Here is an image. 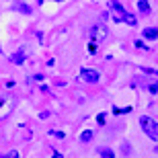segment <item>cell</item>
I'll list each match as a JSON object with an SVG mask.
<instances>
[{"label":"cell","instance_id":"obj_1","mask_svg":"<svg viewBox=\"0 0 158 158\" xmlns=\"http://www.w3.org/2000/svg\"><path fill=\"white\" fill-rule=\"evenodd\" d=\"M109 6H111V10L115 12V17H113L115 21H119V23H123V21H125V23L131 25V27H134V25H138V19H135L134 15H129V12L125 10L121 4H119L117 0H109Z\"/></svg>","mask_w":158,"mask_h":158},{"label":"cell","instance_id":"obj_2","mask_svg":"<svg viewBox=\"0 0 158 158\" xmlns=\"http://www.w3.org/2000/svg\"><path fill=\"white\" fill-rule=\"evenodd\" d=\"M140 125H142V129L146 131L148 138L158 140V123H156V119L148 117V115H142V117H140Z\"/></svg>","mask_w":158,"mask_h":158},{"label":"cell","instance_id":"obj_3","mask_svg":"<svg viewBox=\"0 0 158 158\" xmlns=\"http://www.w3.org/2000/svg\"><path fill=\"white\" fill-rule=\"evenodd\" d=\"M15 105H17V99L15 97H4V99H0V119L8 117L12 113V109H15Z\"/></svg>","mask_w":158,"mask_h":158},{"label":"cell","instance_id":"obj_4","mask_svg":"<svg viewBox=\"0 0 158 158\" xmlns=\"http://www.w3.org/2000/svg\"><path fill=\"white\" fill-rule=\"evenodd\" d=\"M107 37V29L103 27V25H93L90 27V39L97 43V41H103Z\"/></svg>","mask_w":158,"mask_h":158},{"label":"cell","instance_id":"obj_5","mask_svg":"<svg viewBox=\"0 0 158 158\" xmlns=\"http://www.w3.org/2000/svg\"><path fill=\"white\" fill-rule=\"evenodd\" d=\"M82 80L88 82V84H94V82H99V72L94 70H88V68H82Z\"/></svg>","mask_w":158,"mask_h":158},{"label":"cell","instance_id":"obj_6","mask_svg":"<svg viewBox=\"0 0 158 158\" xmlns=\"http://www.w3.org/2000/svg\"><path fill=\"white\" fill-rule=\"evenodd\" d=\"M142 37L144 39H150V41L158 39V27H146V29L142 31Z\"/></svg>","mask_w":158,"mask_h":158},{"label":"cell","instance_id":"obj_7","mask_svg":"<svg viewBox=\"0 0 158 158\" xmlns=\"http://www.w3.org/2000/svg\"><path fill=\"white\" fill-rule=\"evenodd\" d=\"M10 62H15V64H25V49H19V52L12 53Z\"/></svg>","mask_w":158,"mask_h":158},{"label":"cell","instance_id":"obj_8","mask_svg":"<svg viewBox=\"0 0 158 158\" xmlns=\"http://www.w3.org/2000/svg\"><path fill=\"white\" fill-rule=\"evenodd\" d=\"M138 10H140V15H150V4H148V0H140L138 2Z\"/></svg>","mask_w":158,"mask_h":158},{"label":"cell","instance_id":"obj_9","mask_svg":"<svg viewBox=\"0 0 158 158\" xmlns=\"http://www.w3.org/2000/svg\"><path fill=\"white\" fill-rule=\"evenodd\" d=\"M93 138H94V134L90 131V129H86V131H82V134H80V142H82V144H88Z\"/></svg>","mask_w":158,"mask_h":158},{"label":"cell","instance_id":"obj_10","mask_svg":"<svg viewBox=\"0 0 158 158\" xmlns=\"http://www.w3.org/2000/svg\"><path fill=\"white\" fill-rule=\"evenodd\" d=\"M99 152H101V158H115L111 148H99Z\"/></svg>","mask_w":158,"mask_h":158},{"label":"cell","instance_id":"obj_11","mask_svg":"<svg viewBox=\"0 0 158 158\" xmlns=\"http://www.w3.org/2000/svg\"><path fill=\"white\" fill-rule=\"evenodd\" d=\"M15 8H19L21 12H27V15H31V6H27V4H21V2H17V4H15Z\"/></svg>","mask_w":158,"mask_h":158},{"label":"cell","instance_id":"obj_12","mask_svg":"<svg viewBox=\"0 0 158 158\" xmlns=\"http://www.w3.org/2000/svg\"><path fill=\"white\" fill-rule=\"evenodd\" d=\"M135 47H138V49H144V52H150V47H148L144 41H140V39L135 41Z\"/></svg>","mask_w":158,"mask_h":158},{"label":"cell","instance_id":"obj_13","mask_svg":"<svg viewBox=\"0 0 158 158\" xmlns=\"http://www.w3.org/2000/svg\"><path fill=\"white\" fill-rule=\"evenodd\" d=\"M105 119H107V113H99V117H97V123H99V125H105Z\"/></svg>","mask_w":158,"mask_h":158},{"label":"cell","instance_id":"obj_14","mask_svg":"<svg viewBox=\"0 0 158 158\" xmlns=\"http://www.w3.org/2000/svg\"><path fill=\"white\" fill-rule=\"evenodd\" d=\"M148 90H150L152 94H156V93H158V82H152V84H148Z\"/></svg>","mask_w":158,"mask_h":158},{"label":"cell","instance_id":"obj_15","mask_svg":"<svg viewBox=\"0 0 158 158\" xmlns=\"http://www.w3.org/2000/svg\"><path fill=\"white\" fill-rule=\"evenodd\" d=\"M4 158H19V152H17V150H10V152L4 154Z\"/></svg>","mask_w":158,"mask_h":158},{"label":"cell","instance_id":"obj_16","mask_svg":"<svg viewBox=\"0 0 158 158\" xmlns=\"http://www.w3.org/2000/svg\"><path fill=\"white\" fill-rule=\"evenodd\" d=\"M88 52H90V53H97V45H94V41H93V43H88Z\"/></svg>","mask_w":158,"mask_h":158},{"label":"cell","instance_id":"obj_17","mask_svg":"<svg viewBox=\"0 0 158 158\" xmlns=\"http://www.w3.org/2000/svg\"><path fill=\"white\" fill-rule=\"evenodd\" d=\"M144 72H148V74H156L158 76V70H154V68H144Z\"/></svg>","mask_w":158,"mask_h":158},{"label":"cell","instance_id":"obj_18","mask_svg":"<svg viewBox=\"0 0 158 158\" xmlns=\"http://www.w3.org/2000/svg\"><path fill=\"white\" fill-rule=\"evenodd\" d=\"M121 152L123 154H129V146H127V144H123V146H121Z\"/></svg>","mask_w":158,"mask_h":158},{"label":"cell","instance_id":"obj_19","mask_svg":"<svg viewBox=\"0 0 158 158\" xmlns=\"http://www.w3.org/2000/svg\"><path fill=\"white\" fill-rule=\"evenodd\" d=\"M39 117H41V119H47V117H49V111H43V113H39Z\"/></svg>","mask_w":158,"mask_h":158},{"label":"cell","instance_id":"obj_20","mask_svg":"<svg viewBox=\"0 0 158 158\" xmlns=\"http://www.w3.org/2000/svg\"><path fill=\"white\" fill-rule=\"evenodd\" d=\"M53 2H64V0H53Z\"/></svg>","mask_w":158,"mask_h":158},{"label":"cell","instance_id":"obj_21","mask_svg":"<svg viewBox=\"0 0 158 158\" xmlns=\"http://www.w3.org/2000/svg\"><path fill=\"white\" fill-rule=\"evenodd\" d=\"M0 52H2V49H0Z\"/></svg>","mask_w":158,"mask_h":158}]
</instances>
